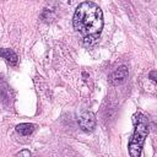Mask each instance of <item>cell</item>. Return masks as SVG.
<instances>
[{"label":"cell","mask_w":157,"mask_h":157,"mask_svg":"<svg viewBox=\"0 0 157 157\" xmlns=\"http://www.w3.org/2000/svg\"><path fill=\"white\" fill-rule=\"evenodd\" d=\"M72 25L83 37L86 44H93L99 38L103 28V12L97 4L83 1L75 10Z\"/></svg>","instance_id":"cell-1"},{"label":"cell","mask_w":157,"mask_h":157,"mask_svg":"<svg viewBox=\"0 0 157 157\" xmlns=\"http://www.w3.org/2000/svg\"><path fill=\"white\" fill-rule=\"evenodd\" d=\"M150 78H151L153 82H156V70H152V71L150 72Z\"/></svg>","instance_id":"cell-8"},{"label":"cell","mask_w":157,"mask_h":157,"mask_svg":"<svg viewBox=\"0 0 157 157\" xmlns=\"http://www.w3.org/2000/svg\"><path fill=\"white\" fill-rule=\"evenodd\" d=\"M36 129V125L34 124H31V123H22V124H18L16 126V131L22 135V136H28L33 132V130Z\"/></svg>","instance_id":"cell-6"},{"label":"cell","mask_w":157,"mask_h":157,"mask_svg":"<svg viewBox=\"0 0 157 157\" xmlns=\"http://www.w3.org/2000/svg\"><path fill=\"white\" fill-rule=\"evenodd\" d=\"M78 125L86 132L93 131L96 128V115L91 110L82 112L78 117Z\"/></svg>","instance_id":"cell-3"},{"label":"cell","mask_w":157,"mask_h":157,"mask_svg":"<svg viewBox=\"0 0 157 157\" xmlns=\"http://www.w3.org/2000/svg\"><path fill=\"white\" fill-rule=\"evenodd\" d=\"M132 121L135 124V130L129 141V153L131 157H139L144 146V142L148 135V120L141 113H136L132 117Z\"/></svg>","instance_id":"cell-2"},{"label":"cell","mask_w":157,"mask_h":157,"mask_svg":"<svg viewBox=\"0 0 157 157\" xmlns=\"http://www.w3.org/2000/svg\"><path fill=\"white\" fill-rule=\"evenodd\" d=\"M16 156H27V157H29V156H31V152H29L28 150H22V151H20V152H17Z\"/></svg>","instance_id":"cell-7"},{"label":"cell","mask_w":157,"mask_h":157,"mask_svg":"<svg viewBox=\"0 0 157 157\" xmlns=\"http://www.w3.org/2000/svg\"><path fill=\"white\" fill-rule=\"evenodd\" d=\"M0 56L2 59L6 60V63H9L10 65H16L17 64V55L12 49L9 48H0Z\"/></svg>","instance_id":"cell-5"},{"label":"cell","mask_w":157,"mask_h":157,"mask_svg":"<svg viewBox=\"0 0 157 157\" xmlns=\"http://www.w3.org/2000/svg\"><path fill=\"white\" fill-rule=\"evenodd\" d=\"M129 76V70L125 65H121L119 66L115 71H113L110 74V77H109V81L113 83V85H120L123 83Z\"/></svg>","instance_id":"cell-4"}]
</instances>
